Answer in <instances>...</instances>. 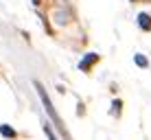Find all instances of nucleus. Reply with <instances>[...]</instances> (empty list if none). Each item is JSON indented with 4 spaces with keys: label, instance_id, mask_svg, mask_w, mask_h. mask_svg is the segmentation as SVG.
<instances>
[{
    "label": "nucleus",
    "instance_id": "nucleus-1",
    "mask_svg": "<svg viewBox=\"0 0 151 140\" xmlns=\"http://www.w3.org/2000/svg\"><path fill=\"white\" fill-rule=\"evenodd\" d=\"M33 85H35V90H37V94H40V98H42V103H44V107H46V112H48V116H50V121L55 123L57 127L61 129V131L66 134V127H64V123H61V118L57 116V112L53 110V103H50V98H48V94H46V90H44V85L40 83V81H33Z\"/></svg>",
    "mask_w": 151,
    "mask_h": 140
},
{
    "label": "nucleus",
    "instance_id": "nucleus-2",
    "mask_svg": "<svg viewBox=\"0 0 151 140\" xmlns=\"http://www.w3.org/2000/svg\"><path fill=\"white\" fill-rule=\"evenodd\" d=\"M96 61H99V55H96V53H88V55H86V57H83V59H81L79 68H81L83 72H88V70L92 68V66L96 64Z\"/></svg>",
    "mask_w": 151,
    "mask_h": 140
},
{
    "label": "nucleus",
    "instance_id": "nucleus-3",
    "mask_svg": "<svg viewBox=\"0 0 151 140\" xmlns=\"http://www.w3.org/2000/svg\"><path fill=\"white\" fill-rule=\"evenodd\" d=\"M138 24L142 31H151V15L149 13H140L138 15Z\"/></svg>",
    "mask_w": 151,
    "mask_h": 140
},
{
    "label": "nucleus",
    "instance_id": "nucleus-4",
    "mask_svg": "<svg viewBox=\"0 0 151 140\" xmlns=\"http://www.w3.org/2000/svg\"><path fill=\"white\" fill-rule=\"evenodd\" d=\"M0 134H2L4 138H13V136H15V131H13L9 125H0Z\"/></svg>",
    "mask_w": 151,
    "mask_h": 140
},
{
    "label": "nucleus",
    "instance_id": "nucleus-5",
    "mask_svg": "<svg viewBox=\"0 0 151 140\" xmlns=\"http://www.w3.org/2000/svg\"><path fill=\"white\" fill-rule=\"evenodd\" d=\"M44 131H46V136H48V140H57V136L53 134V129L48 127V123H46V125H44Z\"/></svg>",
    "mask_w": 151,
    "mask_h": 140
},
{
    "label": "nucleus",
    "instance_id": "nucleus-6",
    "mask_svg": "<svg viewBox=\"0 0 151 140\" xmlns=\"http://www.w3.org/2000/svg\"><path fill=\"white\" fill-rule=\"evenodd\" d=\"M136 64L140 66V68H145V66H147V59H145L142 55H136Z\"/></svg>",
    "mask_w": 151,
    "mask_h": 140
},
{
    "label": "nucleus",
    "instance_id": "nucleus-7",
    "mask_svg": "<svg viewBox=\"0 0 151 140\" xmlns=\"http://www.w3.org/2000/svg\"><path fill=\"white\" fill-rule=\"evenodd\" d=\"M112 107H114L112 114H121V101H114V103H112Z\"/></svg>",
    "mask_w": 151,
    "mask_h": 140
}]
</instances>
